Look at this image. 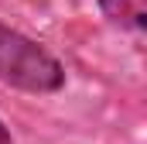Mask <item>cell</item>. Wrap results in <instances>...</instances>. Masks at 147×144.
Listing matches in <instances>:
<instances>
[{
	"label": "cell",
	"mask_w": 147,
	"mask_h": 144,
	"mask_svg": "<svg viewBox=\"0 0 147 144\" xmlns=\"http://www.w3.org/2000/svg\"><path fill=\"white\" fill-rule=\"evenodd\" d=\"M0 82L24 93H55L65 86V69L45 45L0 21Z\"/></svg>",
	"instance_id": "obj_1"
},
{
	"label": "cell",
	"mask_w": 147,
	"mask_h": 144,
	"mask_svg": "<svg viewBox=\"0 0 147 144\" xmlns=\"http://www.w3.org/2000/svg\"><path fill=\"white\" fill-rule=\"evenodd\" d=\"M99 10L120 28H130V31L147 28V0H99Z\"/></svg>",
	"instance_id": "obj_2"
},
{
	"label": "cell",
	"mask_w": 147,
	"mask_h": 144,
	"mask_svg": "<svg viewBox=\"0 0 147 144\" xmlns=\"http://www.w3.org/2000/svg\"><path fill=\"white\" fill-rule=\"evenodd\" d=\"M0 144H14V141H10V130L3 127V120H0Z\"/></svg>",
	"instance_id": "obj_3"
}]
</instances>
